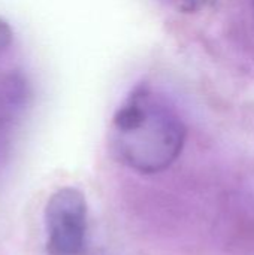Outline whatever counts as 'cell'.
Masks as SVG:
<instances>
[{
    "label": "cell",
    "mask_w": 254,
    "mask_h": 255,
    "mask_svg": "<svg viewBox=\"0 0 254 255\" xmlns=\"http://www.w3.org/2000/svg\"><path fill=\"white\" fill-rule=\"evenodd\" d=\"M175 6H178L180 9L186 10V12H193V10H199L204 6H207L211 0H171Z\"/></svg>",
    "instance_id": "3"
},
{
    "label": "cell",
    "mask_w": 254,
    "mask_h": 255,
    "mask_svg": "<svg viewBox=\"0 0 254 255\" xmlns=\"http://www.w3.org/2000/svg\"><path fill=\"white\" fill-rule=\"evenodd\" d=\"M187 137L178 112L148 87H136L117 109L111 126V148L127 167L154 175L171 167Z\"/></svg>",
    "instance_id": "1"
},
{
    "label": "cell",
    "mask_w": 254,
    "mask_h": 255,
    "mask_svg": "<svg viewBox=\"0 0 254 255\" xmlns=\"http://www.w3.org/2000/svg\"><path fill=\"white\" fill-rule=\"evenodd\" d=\"M48 255H81L87 239V200L84 194L64 187L45 206Z\"/></svg>",
    "instance_id": "2"
},
{
    "label": "cell",
    "mask_w": 254,
    "mask_h": 255,
    "mask_svg": "<svg viewBox=\"0 0 254 255\" xmlns=\"http://www.w3.org/2000/svg\"><path fill=\"white\" fill-rule=\"evenodd\" d=\"M252 7H253V15H254V0H252Z\"/></svg>",
    "instance_id": "4"
}]
</instances>
